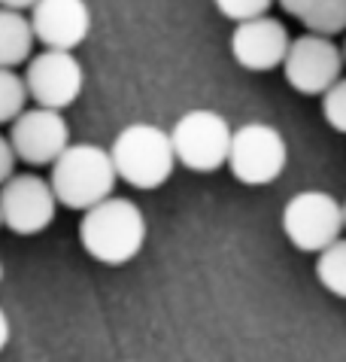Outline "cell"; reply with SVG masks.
I'll return each mask as SVG.
<instances>
[{
  "label": "cell",
  "mask_w": 346,
  "mask_h": 362,
  "mask_svg": "<svg viewBox=\"0 0 346 362\" xmlns=\"http://www.w3.org/2000/svg\"><path fill=\"white\" fill-rule=\"evenodd\" d=\"M149 226L134 201L107 195L104 201L83 210L79 219V244L100 265H128L140 256Z\"/></svg>",
  "instance_id": "1"
},
{
  "label": "cell",
  "mask_w": 346,
  "mask_h": 362,
  "mask_svg": "<svg viewBox=\"0 0 346 362\" xmlns=\"http://www.w3.org/2000/svg\"><path fill=\"white\" fill-rule=\"evenodd\" d=\"M107 153L116 168V177L121 183L140 189V192H152V189L165 186L173 177V168H177L170 134L152 122L125 125Z\"/></svg>",
  "instance_id": "2"
},
{
  "label": "cell",
  "mask_w": 346,
  "mask_h": 362,
  "mask_svg": "<svg viewBox=\"0 0 346 362\" xmlns=\"http://www.w3.org/2000/svg\"><path fill=\"white\" fill-rule=\"evenodd\" d=\"M49 186L58 204L70 210H85L107 195H113L119 183L109 153L97 144H67L61 156L49 165Z\"/></svg>",
  "instance_id": "3"
},
{
  "label": "cell",
  "mask_w": 346,
  "mask_h": 362,
  "mask_svg": "<svg viewBox=\"0 0 346 362\" xmlns=\"http://www.w3.org/2000/svg\"><path fill=\"white\" fill-rule=\"evenodd\" d=\"M289 165V144L280 128L268 122H246L231 128L225 168L243 186H270Z\"/></svg>",
  "instance_id": "4"
},
{
  "label": "cell",
  "mask_w": 346,
  "mask_h": 362,
  "mask_svg": "<svg viewBox=\"0 0 346 362\" xmlns=\"http://www.w3.org/2000/svg\"><path fill=\"white\" fill-rule=\"evenodd\" d=\"M170 146L177 156V165L195 170V174H213L225 168L228 144H231V125L216 110L198 107L177 119L170 128Z\"/></svg>",
  "instance_id": "5"
},
{
  "label": "cell",
  "mask_w": 346,
  "mask_h": 362,
  "mask_svg": "<svg viewBox=\"0 0 346 362\" xmlns=\"http://www.w3.org/2000/svg\"><path fill=\"white\" fill-rule=\"evenodd\" d=\"M280 228L289 244L301 253H319L343 235V207L331 192L304 189L294 192L280 216Z\"/></svg>",
  "instance_id": "6"
},
{
  "label": "cell",
  "mask_w": 346,
  "mask_h": 362,
  "mask_svg": "<svg viewBox=\"0 0 346 362\" xmlns=\"http://www.w3.org/2000/svg\"><path fill=\"white\" fill-rule=\"evenodd\" d=\"M28 100L49 110H67L76 104L85 86V70L70 49H43L25 62Z\"/></svg>",
  "instance_id": "7"
},
{
  "label": "cell",
  "mask_w": 346,
  "mask_h": 362,
  "mask_svg": "<svg viewBox=\"0 0 346 362\" xmlns=\"http://www.w3.org/2000/svg\"><path fill=\"white\" fill-rule=\"evenodd\" d=\"M282 76L298 95L319 98L334 79L343 76V55L334 37L322 34H301L289 40V49L282 55Z\"/></svg>",
  "instance_id": "8"
},
{
  "label": "cell",
  "mask_w": 346,
  "mask_h": 362,
  "mask_svg": "<svg viewBox=\"0 0 346 362\" xmlns=\"http://www.w3.org/2000/svg\"><path fill=\"white\" fill-rule=\"evenodd\" d=\"M58 198L49 180L37 174H13L0 183V223L16 235H40L55 223Z\"/></svg>",
  "instance_id": "9"
},
{
  "label": "cell",
  "mask_w": 346,
  "mask_h": 362,
  "mask_svg": "<svg viewBox=\"0 0 346 362\" xmlns=\"http://www.w3.org/2000/svg\"><path fill=\"white\" fill-rule=\"evenodd\" d=\"M67 144H70V125L64 119V110L25 107L9 122V146H13L18 162L30 168L52 165Z\"/></svg>",
  "instance_id": "10"
},
{
  "label": "cell",
  "mask_w": 346,
  "mask_h": 362,
  "mask_svg": "<svg viewBox=\"0 0 346 362\" xmlns=\"http://www.w3.org/2000/svg\"><path fill=\"white\" fill-rule=\"evenodd\" d=\"M289 31L280 18L273 16H256L246 22H237L231 31V58L237 62L243 70L252 74H268L282 64V55L289 49Z\"/></svg>",
  "instance_id": "11"
},
{
  "label": "cell",
  "mask_w": 346,
  "mask_h": 362,
  "mask_svg": "<svg viewBox=\"0 0 346 362\" xmlns=\"http://www.w3.org/2000/svg\"><path fill=\"white\" fill-rule=\"evenodd\" d=\"M28 22L37 43L73 52L91 31V9L85 0H34Z\"/></svg>",
  "instance_id": "12"
},
{
  "label": "cell",
  "mask_w": 346,
  "mask_h": 362,
  "mask_svg": "<svg viewBox=\"0 0 346 362\" xmlns=\"http://www.w3.org/2000/svg\"><path fill=\"white\" fill-rule=\"evenodd\" d=\"M34 31L22 9L0 6V67H18L34 52Z\"/></svg>",
  "instance_id": "13"
},
{
  "label": "cell",
  "mask_w": 346,
  "mask_h": 362,
  "mask_svg": "<svg viewBox=\"0 0 346 362\" xmlns=\"http://www.w3.org/2000/svg\"><path fill=\"white\" fill-rule=\"evenodd\" d=\"M316 280L325 293L346 301V238L343 235L316 253Z\"/></svg>",
  "instance_id": "14"
},
{
  "label": "cell",
  "mask_w": 346,
  "mask_h": 362,
  "mask_svg": "<svg viewBox=\"0 0 346 362\" xmlns=\"http://www.w3.org/2000/svg\"><path fill=\"white\" fill-rule=\"evenodd\" d=\"M298 22L313 34L338 37L346 31V0H313Z\"/></svg>",
  "instance_id": "15"
},
{
  "label": "cell",
  "mask_w": 346,
  "mask_h": 362,
  "mask_svg": "<svg viewBox=\"0 0 346 362\" xmlns=\"http://www.w3.org/2000/svg\"><path fill=\"white\" fill-rule=\"evenodd\" d=\"M28 104L25 79L16 74V67H0V125H9Z\"/></svg>",
  "instance_id": "16"
},
{
  "label": "cell",
  "mask_w": 346,
  "mask_h": 362,
  "mask_svg": "<svg viewBox=\"0 0 346 362\" xmlns=\"http://www.w3.org/2000/svg\"><path fill=\"white\" fill-rule=\"evenodd\" d=\"M322 98V119L338 134H346V76H338L319 95Z\"/></svg>",
  "instance_id": "17"
},
{
  "label": "cell",
  "mask_w": 346,
  "mask_h": 362,
  "mask_svg": "<svg viewBox=\"0 0 346 362\" xmlns=\"http://www.w3.org/2000/svg\"><path fill=\"white\" fill-rule=\"evenodd\" d=\"M216 9L231 22H246V18H256V16H264L270 13L273 0H213Z\"/></svg>",
  "instance_id": "18"
},
{
  "label": "cell",
  "mask_w": 346,
  "mask_h": 362,
  "mask_svg": "<svg viewBox=\"0 0 346 362\" xmlns=\"http://www.w3.org/2000/svg\"><path fill=\"white\" fill-rule=\"evenodd\" d=\"M16 153H13V146H9V137L0 134V183H4L6 177H13L16 174Z\"/></svg>",
  "instance_id": "19"
},
{
  "label": "cell",
  "mask_w": 346,
  "mask_h": 362,
  "mask_svg": "<svg viewBox=\"0 0 346 362\" xmlns=\"http://www.w3.org/2000/svg\"><path fill=\"white\" fill-rule=\"evenodd\" d=\"M273 4H280V9H282L286 16L301 18V16H304V9H307L313 0H273Z\"/></svg>",
  "instance_id": "20"
},
{
  "label": "cell",
  "mask_w": 346,
  "mask_h": 362,
  "mask_svg": "<svg viewBox=\"0 0 346 362\" xmlns=\"http://www.w3.org/2000/svg\"><path fill=\"white\" fill-rule=\"evenodd\" d=\"M9 335H13V326H9V317H6V310L0 308V350H4L9 344Z\"/></svg>",
  "instance_id": "21"
},
{
  "label": "cell",
  "mask_w": 346,
  "mask_h": 362,
  "mask_svg": "<svg viewBox=\"0 0 346 362\" xmlns=\"http://www.w3.org/2000/svg\"><path fill=\"white\" fill-rule=\"evenodd\" d=\"M30 4H34V0H0V6H9V9H30Z\"/></svg>",
  "instance_id": "22"
},
{
  "label": "cell",
  "mask_w": 346,
  "mask_h": 362,
  "mask_svg": "<svg viewBox=\"0 0 346 362\" xmlns=\"http://www.w3.org/2000/svg\"><path fill=\"white\" fill-rule=\"evenodd\" d=\"M346 34V31H343ZM340 55H343V70H346V37H343V43H340Z\"/></svg>",
  "instance_id": "23"
},
{
  "label": "cell",
  "mask_w": 346,
  "mask_h": 362,
  "mask_svg": "<svg viewBox=\"0 0 346 362\" xmlns=\"http://www.w3.org/2000/svg\"><path fill=\"white\" fill-rule=\"evenodd\" d=\"M340 207H343V231H346V201H340Z\"/></svg>",
  "instance_id": "24"
},
{
  "label": "cell",
  "mask_w": 346,
  "mask_h": 362,
  "mask_svg": "<svg viewBox=\"0 0 346 362\" xmlns=\"http://www.w3.org/2000/svg\"><path fill=\"white\" fill-rule=\"evenodd\" d=\"M0 280H4V265H0Z\"/></svg>",
  "instance_id": "25"
},
{
  "label": "cell",
  "mask_w": 346,
  "mask_h": 362,
  "mask_svg": "<svg viewBox=\"0 0 346 362\" xmlns=\"http://www.w3.org/2000/svg\"><path fill=\"white\" fill-rule=\"evenodd\" d=\"M0 226H4V223H0Z\"/></svg>",
  "instance_id": "26"
}]
</instances>
